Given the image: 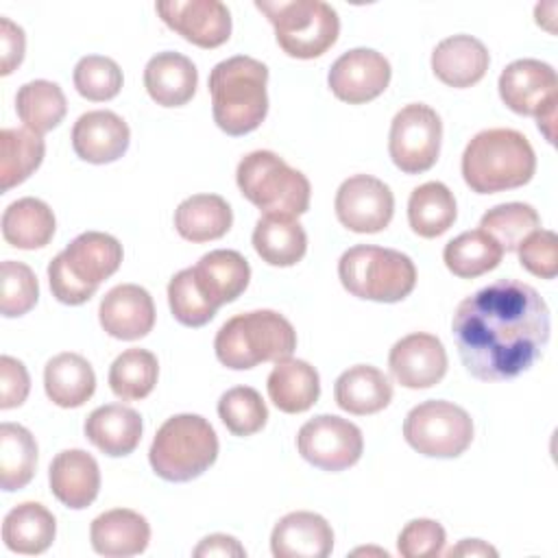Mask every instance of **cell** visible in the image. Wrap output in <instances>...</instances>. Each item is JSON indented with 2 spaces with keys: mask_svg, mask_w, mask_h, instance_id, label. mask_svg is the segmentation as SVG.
<instances>
[{
  "mask_svg": "<svg viewBox=\"0 0 558 558\" xmlns=\"http://www.w3.org/2000/svg\"><path fill=\"white\" fill-rule=\"evenodd\" d=\"M499 96L504 105L521 116H534L538 129L554 142V120L558 105L556 70L538 59H517L499 74Z\"/></svg>",
  "mask_w": 558,
  "mask_h": 558,
  "instance_id": "cell-11",
  "label": "cell"
},
{
  "mask_svg": "<svg viewBox=\"0 0 558 558\" xmlns=\"http://www.w3.org/2000/svg\"><path fill=\"white\" fill-rule=\"evenodd\" d=\"M536 155L514 129H486L473 135L462 153L464 183L477 194L514 190L534 177Z\"/></svg>",
  "mask_w": 558,
  "mask_h": 558,
  "instance_id": "cell-3",
  "label": "cell"
},
{
  "mask_svg": "<svg viewBox=\"0 0 558 558\" xmlns=\"http://www.w3.org/2000/svg\"><path fill=\"white\" fill-rule=\"evenodd\" d=\"M24 31L9 17H0V74H11L24 59Z\"/></svg>",
  "mask_w": 558,
  "mask_h": 558,
  "instance_id": "cell-48",
  "label": "cell"
},
{
  "mask_svg": "<svg viewBox=\"0 0 558 558\" xmlns=\"http://www.w3.org/2000/svg\"><path fill=\"white\" fill-rule=\"evenodd\" d=\"M480 227L501 246V251L510 253L517 251L532 231L541 229V216L527 203H501L482 216Z\"/></svg>",
  "mask_w": 558,
  "mask_h": 558,
  "instance_id": "cell-40",
  "label": "cell"
},
{
  "mask_svg": "<svg viewBox=\"0 0 558 558\" xmlns=\"http://www.w3.org/2000/svg\"><path fill=\"white\" fill-rule=\"evenodd\" d=\"M521 266L541 279H554L558 272V235L549 229L532 231L519 244Z\"/></svg>",
  "mask_w": 558,
  "mask_h": 558,
  "instance_id": "cell-45",
  "label": "cell"
},
{
  "mask_svg": "<svg viewBox=\"0 0 558 558\" xmlns=\"http://www.w3.org/2000/svg\"><path fill=\"white\" fill-rule=\"evenodd\" d=\"M445 547V527L434 519H414L405 523L397 538V549L403 558L440 556Z\"/></svg>",
  "mask_w": 558,
  "mask_h": 558,
  "instance_id": "cell-46",
  "label": "cell"
},
{
  "mask_svg": "<svg viewBox=\"0 0 558 558\" xmlns=\"http://www.w3.org/2000/svg\"><path fill=\"white\" fill-rule=\"evenodd\" d=\"M89 541L96 554L109 558L137 556L148 547L150 525L146 517L129 508H113L98 514L89 525Z\"/></svg>",
  "mask_w": 558,
  "mask_h": 558,
  "instance_id": "cell-23",
  "label": "cell"
},
{
  "mask_svg": "<svg viewBox=\"0 0 558 558\" xmlns=\"http://www.w3.org/2000/svg\"><path fill=\"white\" fill-rule=\"evenodd\" d=\"M458 207L453 192L440 181H427L408 198V222L421 238H438L456 222Z\"/></svg>",
  "mask_w": 558,
  "mask_h": 558,
  "instance_id": "cell-34",
  "label": "cell"
},
{
  "mask_svg": "<svg viewBox=\"0 0 558 558\" xmlns=\"http://www.w3.org/2000/svg\"><path fill=\"white\" fill-rule=\"evenodd\" d=\"M338 277L349 294L377 303L403 301L416 286V268L405 253L371 244L344 251Z\"/></svg>",
  "mask_w": 558,
  "mask_h": 558,
  "instance_id": "cell-8",
  "label": "cell"
},
{
  "mask_svg": "<svg viewBox=\"0 0 558 558\" xmlns=\"http://www.w3.org/2000/svg\"><path fill=\"white\" fill-rule=\"evenodd\" d=\"M268 68L246 54L229 57L209 72V94L214 122L227 135L255 131L268 113Z\"/></svg>",
  "mask_w": 558,
  "mask_h": 558,
  "instance_id": "cell-2",
  "label": "cell"
},
{
  "mask_svg": "<svg viewBox=\"0 0 558 558\" xmlns=\"http://www.w3.org/2000/svg\"><path fill=\"white\" fill-rule=\"evenodd\" d=\"M122 264V244L102 231L76 235L48 264L52 296L65 305L89 301L98 286L109 279Z\"/></svg>",
  "mask_w": 558,
  "mask_h": 558,
  "instance_id": "cell-5",
  "label": "cell"
},
{
  "mask_svg": "<svg viewBox=\"0 0 558 558\" xmlns=\"http://www.w3.org/2000/svg\"><path fill=\"white\" fill-rule=\"evenodd\" d=\"M192 272L198 290L216 310L235 301L246 290L251 279L248 262L242 253L231 248H216L205 253L196 266H192Z\"/></svg>",
  "mask_w": 558,
  "mask_h": 558,
  "instance_id": "cell-22",
  "label": "cell"
},
{
  "mask_svg": "<svg viewBox=\"0 0 558 558\" xmlns=\"http://www.w3.org/2000/svg\"><path fill=\"white\" fill-rule=\"evenodd\" d=\"M216 357L222 366L246 371L262 362H279L296 349L292 323L272 310L231 316L216 333Z\"/></svg>",
  "mask_w": 558,
  "mask_h": 558,
  "instance_id": "cell-4",
  "label": "cell"
},
{
  "mask_svg": "<svg viewBox=\"0 0 558 558\" xmlns=\"http://www.w3.org/2000/svg\"><path fill=\"white\" fill-rule=\"evenodd\" d=\"M218 458V436L198 414H174L155 434L148 462L166 482H190Z\"/></svg>",
  "mask_w": 558,
  "mask_h": 558,
  "instance_id": "cell-6",
  "label": "cell"
},
{
  "mask_svg": "<svg viewBox=\"0 0 558 558\" xmlns=\"http://www.w3.org/2000/svg\"><path fill=\"white\" fill-rule=\"evenodd\" d=\"M270 401L286 414L310 410L320 397L318 371L305 360L283 357L275 364L266 381Z\"/></svg>",
  "mask_w": 558,
  "mask_h": 558,
  "instance_id": "cell-27",
  "label": "cell"
},
{
  "mask_svg": "<svg viewBox=\"0 0 558 558\" xmlns=\"http://www.w3.org/2000/svg\"><path fill=\"white\" fill-rule=\"evenodd\" d=\"M333 397L340 410L366 416L384 410L392 399L390 379L371 364H355L340 373L333 386Z\"/></svg>",
  "mask_w": 558,
  "mask_h": 558,
  "instance_id": "cell-28",
  "label": "cell"
},
{
  "mask_svg": "<svg viewBox=\"0 0 558 558\" xmlns=\"http://www.w3.org/2000/svg\"><path fill=\"white\" fill-rule=\"evenodd\" d=\"M31 390V377L26 366L11 357V355H2L0 357V408L9 410V408H17L26 401Z\"/></svg>",
  "mask_w": 558,
  "mask_h": 558,
  "instance_id": "cell-47",
  "label": "cell"
},
{
  "mask_svg": "<svg viewBox=\"0 0 558 558\" xmlns=\"http://www.w3.org/2000/svg\"><path fill=\"white\" fill-rule=\"evenodd\" d=\"M194 556H246V549L233 538V536H227V534H209L205 536L198 547L194 549Z\"/></svg>",
  "mask_w": 558,
  "mask_h": 558,
  "instance_id": "cell-49",
  "label": "cell"
},
{
  "mask_svg": "<svg viewBox=\"0 0 558 558\" xmlns=\"http://www.w3.org/2000/svg\"><path fill=\"white\" fill-rule=\"evenodd\" d=\"M52 495L72 510L87 508L100 490V469L92 453L65 449L57 453L48 469Z\"/></svg>",
  "mask_w": 558,
  "mask_h": 558,
  "instance_id": "cell-21",
  "label": "cell"
},
{
  "mask_svg": "<svg viewBox=\"0 0 558 558\" xmlns=\"http://www.w3.org/2000/svg\"><path fill=\"white\" fill-rule=\"evenodd\" d=\"M333 207L340 225L349 231L377 233L392 220L395 196L377 177L353 174L340 183Z\"/></svg>",
  "mask_w": 558,
  "mask_h": 558,
  "instance_id": "cell-14",
  "label": "cell"
},
{
  "mask_svg": "<svg viewBox=\"0 0 558 558\" xmlns=\"http://www.w3.org/2000/svg\"><path fill=\"white\" fill-rule=\"evenodd\" d=\"M403 438L421 456L458 458L473 442V421L464 408L429 399L408 412Z\"/></svg>",
  "mask_w": 558,
  "mask_h": 558,
  "instance_id": "cell-10",
  "label": "cell"
},
{
  "mask_svg": "<svg viewBox=\"0 0 558 558\" xmlns=\"http://www.w3.org/2000/svg\"><path fill=\"white\" fill-rule=\"evenodd\" d=\"M39 299V283L31 266L15 259L2 262V296L0 312L7 318L24 316Z\"/></svg>",
  "mask_w": 558,
  "mask_h": 558,
  "instance_id": "cell-44",
  "label": "cell"
},
{
  "mask_svg": "<svg viewBox=\"0 0 558 558\" xmlns=\"http://www.w3.org/2000/svg\"><path fill=\"white\" fill-rule=\"evenodd\" d=\"M253 248L266 264L288 268L303 259L307 235L292 216H262L253 229Z\"/></svg>",
  "mask_w": 558,
  "mask_h": 558,
  "instance_id": "cell-31",
  "label": "cell"
},
{
  "mask_svg": "<svg viewBox=\"0 0 558 558\" xmlns=\"http://www.w3.org/2000/svg\"><path fill=\"white\" fill-rule=\"evenodd\" d=\"M388 368L395 381L405 388H432L447 373V351L434 333L414 331L392 344Z\"/></svg>",
  "mask_w": 558,
  "mask_h": 558,
  "instance_id": "cell-17",
  "label": "cell"
},
{
  "mask_svg": "<svg viewBox=\"0 0 558 558\" xmlns=\"http://www.w3.org/2000/svg\"><path fill=\"white\" fill-rule=\"evenodd\" d=\"M440 116L429 105L410 102L392 118L388 153L401 172L421 174L436 163L440 155Z\"/></svg>",
  "mask_w": 558,
  "mask_h": 558,
  "instance_id": "cell-12",
  "label": "cell"
},
{
  "mask_svg": "<svg viewBox=\"0 0 558 558\" xmlns=\"http://www.w3.org/2000/svg\"><path fill=\"white\" fill-rule=\"evenodd\" d=\"M44 388L54 405L81 408L96 390V375L83 355L63 351L48 360L44 368Z\"/></svg>",
  "mask_w": 558,
  "mask_h": 558,
  "instance_id": "cell-29",
  "label": "cell"
},
{
  "mask_svg": "<svg viewBox=\"0 0 558 558\" xmlns=\"http://www.w3.org/2000/svg\"><path fill=\"white\" fill-rule=\"evenodd\" d=\"M100 327L118 340H140L153 331L155 303L146 288L120 283L111 288L98 307Z\"/></svg>",
  "mask_w": 558,
  "mask_h": 558,
  "instance_id": "cell-18",
  "label": "cell"
},
{
  "mask_svg": "<svg viewBox=\"0 0 558 558\" xmlns=\"http://www.w3.org/2000/svg\"><path fill=\"white\" fill-rule=\"evenodd\" d=\"M390 76V63L381 52L373 48H353L331 63L327 83L338 100L362 105L384 94Z\"/></svg>",
  "mask_w": 558,
  "mask_h": 558,
  "instance_id": "cell-15",
  "label": "cell"
},
{
  "mask_svg": "<svg viewBox=\"0 0 558 558\" xmlns=\"http://www.w3.org/2000/svg\"><path fill=\"white\" fill-rule=\"evenodd\" d=\"M218 416L233 436H253L266 425L268 408L255 388L235 386L218 399Z\"/></svg>",
  "mask_w": 558,
  "mask_h": 558,
  "instance_id": "cell-41",
  "label": "cell"
},
{
  "mask_svg": "<svg viewBox=\"0 0 558 558\" xmlns=\"http://www.w3.org/2000/svg\"><path fill=\"white\" fill-rule=\"evenodd\" d=\"M549 327L543 296L517 279L480 288L451 318L460 362L480 381L512 379L532 368L549 342Z\"/></svg>",
  "mask_w": 558,
  "mask_h": 558,
  "instance_id": "cell-1",
  "label": "cell"
},
{
  "mask_svg": "<svg viewBox=\"0 0 558 558\" xmlns=\"http://www.w3.org/2000/svg\"><path fill=\"white\" fill-rule=\"evenodd\" d=\"M235 181L246 201L264 216H301L310 207L307 177L288 166L272 150H253L244 155L235 170Z\"/></svg>",
  "mask_w": 558,
  "mask_h": 558,
  "instance_id": "cell-7",
  "label": "cell"
},
{
  "mask_svg": "<svg viewBox=\"0 0 558 558\" xmlns=\"http://www.w3.org/2000/svg\"><path fill=\"white\" fill-rule=\"evenodd\" d=\"M54 534L57 521L52 512L37 501L17 504L2 521V541L17 554L33 556L46 551L52 545Z\"/></svg>",
  "mask_w": 558,
  "mask_h": 558,
  "instance_id": "cell-32",
  "label": "cell"
},
{
  "mask_svg": "<svg viewBox=\"0 0 558 558\" xmlns=\"http://www.w3.org/2000/svg\"><path fill=\"white\" fill-rule=\"evenodd\" d=\"M198 85V70L181 52H157L144 68V87L161 107H181L192 100Z\"/></svg>",
  "mask_w": 558,
  "mask_h": 558,
  "instance_id": "cell-25",
  "label": "cell"
},
{
  "mask_svg": "<svg viewBox=\"0 0 558 558\" xmlns=\"http://www.w3.org/2000/svg\"><path fill=\"white\" fill-rule=\"evenodd\" d=\"M85 438L105 456L120 458L135 451L142 440V416L122 403H107L85 418Z\"/></svg>",
  "mask_w": 558,
  "mask_h": 558,
  "instance_id": "cell-26",
  "label": "cell"
},
{
  "mask_svg": "<svg viewBox=\"0 0 558 558\" xmlns=\"http://www.w3.org/2000/svg\"><path fill=\"white\" fill-rule=\"evenodd\" d=\"M296 449L312 466L336 473L362 458L364 438L355 423L336 414H320L301 425Z\"/></svg>",
  "mask_w": 558,
  "mask_h": 558,
  "instance_id": "cell-13",
  "label": "cell"
},
{
  "mask_svg": "<svg viewBox=\"0 0 558 558\" xmlns=\"http://www.w3.org/2000/svg\"><path fill=\"white\" fill-rule=\"evenodd\" d=\"M46 144L39 133L31 129L0 131V181L2 192L26 181L44 161Z\"/></svg>",
  "mask_w": 558,
  "mask_h": 558,
  "instance_id": "cell-35",
  "label": "cell"
},
{
  "mask_svg": "<svg viewBox=\"0 0 558 558\" xmlns=\"http://www.w3.org/2000/svg\"><path fill=\"white\" fill-rule=\"evenodd\" d=\"M57 229L52 209L33 196L13 201L2 214V238L7 244L24 251L46 246Z\"/></svg>",
  "mask_w": 558,
  "mask_h": 558,
  "instance_id": "cell-33",
  "label": "cell"
},
{
  "mask_svg": "<svg viewBox=\"0 0 558 558\" xmlns=\"http://www.w3.org/2000/svg\"><path fill=\"white\" fill-rule=\"evenodd\" d=\"M490 54L473 35H451L432 52V70L438 81L449 87H471L480 83L488 70Z\"/></svg>",
  "mask_w": 558,
  "mask_h": 558,
  "instance_id": "cell-24",
  "label": "cell"
},
{
  "mask_svg": "<svg viewBox=\"0 0 558 558\" xmlns=\"http://www.w3.org/2000/svg\"><path fill=\"white\" fill-rule=\"evenodd\" d=\"M155 11L168 28L198 48H218L231 35V13L220 0H161Z\"/></svg>",
  "mask_w": 558,
  "mask_h": 558,
  "instance_id": "cell-16",
  "label": "cell"
},
{
  "mask_svg": "<svg viewBox=\"0 0 558 558\" xmlns=\"http://www.w3.org/2000/svg\"><path fill=\"white\" fill-rule=\"evenodd\" d=\"M168 303L172 316L185 327H203L216 316V307L203 296L192 266L179 270L168 283Z\"/></svg>",
  "mask_w": 558,
  "mask_h": 558,
  "instance_id": "cell-43",
  "label": "cell"
},
{
  "mask_svg": "<svg viewBox=\"0 0 558 558\" xmlns=\"http://www.w3.org/2000/svg\"><path fill=\"white\" fill-rule=\"evenodd\" d=\"M74 87L76 92L92 100V102H105L120 94L122 89V70L120 65L102 54H87L78 59L74 65Z\"/></svg>",
  "mask_w": 558,
  "mask_h": 558,
  "instance_id": "cell-42",
  "label": "cell"
},
{
  "mask_svg": "<svg viewBox=\"0 0 558 558\" xmlns=\"http://www.w3.org/2000/svg\"><path fill=\"white\" fill-rule=\"evenodd\" d=\"M15 111L26 129L48 133L65 118L68 100L63 89L46 78L24 83L15 94Z\"/></svg>",
  "mask_w": 558,
  "mask_h": 558,
  "instance_id": "cell-36",
  "label": "cell"
},
{
  "mask_svg": "<svg viewBox=\"0 0 558 558\" xmlns=\"http://www.w3.org/2000/svg\"><path fill=\"white\" fill-rule=\"evenodd\" d=\"M447 556L449 558H453V556H497V549L495 547H490L488 543H484V541H480V538H464V541H460L456 547H451L449 551H447Z\"/></svg>",
  "mask_w": 558,
  "mask_h": 558,
  "instance_id": "cell-50",
  "label": "cell"
},
{
  "mask_svg": "<svg viewBox=\"0 0 558 558\" xmlns=\"http://www.w3.org/2000/svg\"><path fill=\"white\" fill-rule=\"evenodd\" d=\"M331 549V525L310 510L281 517L270 534V551L275 558H327Z\"/></svg>",
  "mask_w": 558,
  "mask_h": 558,
  "instance_id": "cell-20",
  "label": "cell"
},
{
  "mask_svg": "<svg viewBox=\"0 0 558 558\" xmlns=\"http://www.w3.org/2000/svg\"><path fill=\"white\" fill-rule=\"evenodd\" d=\"M501 257V246L482 229L460 233L458 238L449 240L442 251L445 266L460 279H475L497 268Z\"/></svg>",
  "mask_w": 558,
  "mask_h": 558,
  "instance_id": "cell-38",
  "label": "cell"
},
{
  "mask_svg": "<svg viewBox=\"0 0 558 558\" xmlns=\"http://www.w3.org/2000/svg\"><path fill=\"white\" fill-rule=\"evenodd\" d=\"M37 471V442L35 436L17 425H0V486L2 490L24 488Z\"/></svg>",
  "mask_w": 558,
  "mask_h": 558,
  "instance_id": "cell-37",
  "label": "cell"
},
{
  "mask_svg": "<svg viewBox=\"0 0 558 558\" xmlns=\"http://www.w3.org/2000/svg\"><path fill=\"white\" fill-rule=\"evenodd\" d=\"M129 142V124L109 109L87 111L72 126V148L89 163H111L120 159Z\"/></svg>",
  "mask_w": 558,
  "mask_h": 558,
  "instance_id": "cell-19",
  "label": "cell"
},
{
  "mask_svg": "<svg viewBox=\"0 0 558 558\" xmlns=\"http://www.w3.org/2000/svg\"><path fill=\"white\" fill-rule=\"evenodd\" d=\"M233 225L229 203L218 194H192L174 209V229L187 242H209L222 238Z\"/></svg>",
  "mask_w": 558,
  "mask_h": 558,
  "instance_id": "cell-30",
  "label": "cell"
},
{
  "mask_svg": "<svg viewBox=\"0 0 558 558\" xmlns=\"http://www.w3.org/2000/svg\"><path fill=\"white\" fill-rule=\"evenodd\" d=\"M159 364L148 349L122 351L109 368V388L122 401H140L148 397L157 384Z\"/></svg>",
  "mask_w": 558,
  "mask_h": 558,
  "instance_id": "cell-39",
  "label": "cell"
},
{
  "mask_svg": "<svg viewBox=\"0 0 558 558\" xmlns=\"http://www.w3.org/2000/svg\"><path fill=\"white\" fill-rule=\"evenodd\" d=\"M275 28L279 48L294 59H316L338 39L340 17L323 0H255Z\"/></svg>",
  "mask_w": 558,
  "mask_h": 558,
  "instance_id": "cell-9",
  "label": "cell"
}]
</instances>
